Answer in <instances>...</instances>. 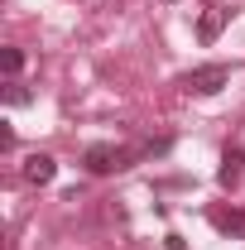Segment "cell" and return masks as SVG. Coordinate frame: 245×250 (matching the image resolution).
Wrapping results in <instances>:
<instances>
[{"instance_id": "cell-3", "label": "cell", "mask_w": 245, "mask_h": 250, "mask_svg": "<svg viewBox=\"0 0 245 250\" xmlns=\"http://www.w3.org/2000/svg\"><path fill=\"white\" fill-rule=\"evenodd\" d=\"M53 173H58V159L53 154H29L24 159V178H29V183H53Z\"/></svg>"}, {"instance_id": "cell-2", "label": "cell", "mask_w": 245, "mask_h": 250, "mask_svg": "<svg viewBox=\"0 0 245 250\" xmlns=\"http://www.w3.org/2000/svg\"><path fill=\"white\" fill-rule=\"evenodd\" d=\"M130 149H116V145H92L87 154H82V164L92 168V173H116V168H130Z\"/></svg>"}, {"instance_id": "cell-7", "label": "cell", "mask_w": 245, "mask_h": 250, "mask_svg": "<svg viewBox=\"0 0 245 250\" xmlns=\"http://www.w3.org/2000/svg\"><path fill=\"white\" fill-rule=\"evenodd\" d=\"M221 24H226V15H207V20L197 24V34H202V43H212L216 34H221Z\"/></svg>"}, {"instance_id": "cell-5", "label": "cell", "mask_w": 245, "mask_h": 250, "mask_svg": "<svg viewBox=\"0 0 245 250\" xmlns=\"http://www.w3.org/2000/svg\"><path fill=\"white\" fill-rule=\"evenodd\" d=\"M241 164H245L241 154H226V159H221V168H216V183H221V188H236V183H241Z\"/></svg>"}, {"instance_id": "cell-4", "label": "cell", "mask_w": 245, "mask_h": 250, "mask_svg": "<svg viewBox=\"0 0 245 250\" xmlns=\"http://www.w3.org/2000/svg\"><path fill=\"white\" fill-rule=\"evenodd\" d=\"M207 221H212L221 236H245V212H226V207H216Z\"/></svg>"}, {"instance_id": "cell-1", "label": "cell", "mask_w": 245, "mask_h": 250, "mask_svg": "<svg viewBox=\"0 0 245 250\" xmlns=\"http://www.w3.org/2000/svg\"><path fill=\"white\" fill-rule=\"evenodd\" d=\"M226 82H231V67H226V62H202V67L183 72V87H187V92H197V96L221 92Z\"/></svg>"}, {"instance_id": "cell-6", "label": "cell", "mask_w": 245, "mask_h": 250, "mask_svg": "<svg viewBox=\"0 0 245 250\" xmlns=\"http://www.w3.org/2000/svg\"><path fill=\"white\" fill-rule=\"evenodd\" d=\"M0 62H5V77L15 82V77H20V67H24V48H5V53H0Z\"/></svg>"}, {"instance_id": "cell-8", "label": "cell", "mask_w": 245, "mask_h": 250, "mask_svg": "<svg viewBox=\"0 0 245 250\" xmlns=\"http://www.w3.org/2000/svg\"><path fill=\"white\" fill-rule=\"evenodd\" d=\"M5 101H10V106H29L34 96H29V87H20V82H5Z\"/></svg>"}]
</instances>
